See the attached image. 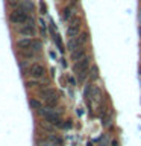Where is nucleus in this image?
I'll return each mask as SVG.
<instances>
[{"label":"nucleus","instance_id":"nucleus-20","mask_svg":"<svg viewBox=\"0 0 141 146\" xmlns=\"http://www.w3.org/2000/svg\"><path fill=\"white\" fill-rule=\"evenodd\" d=\"M21 53L24 58H34V52H30V50H21Z\"/></svg>","mask_w":141,"mask_h":146},{"label":"nucleus","instance_id":"nucleus-18","mask_svg":"<svg viewBox=\"0 0 141 146\" xmlns=\"http://www.w3.org/2000/svg\"><path fill=\"white\" fill-rule=\"evenodd\" d=\"M62 18H64V20H70V18H71V8L70 6L65 8L62 11Z\"/></svg>","mask_w":141,"mask_h":146},{"label":"nucleus","instance_id":"nucleus-12","mask_svg":"<svg viewBox=\"0 0 141 146\" xmlns=\"http://www.w3.org/2000/svg\"><path fill=\"white\" fill-rule=\"evenodd\" d=\"M56 94V91H55L53 88H49V90H43L41 91V96L44 98V100L47 99V98H52V96H55Z\"/></svg>","mask_w":141,"mask_h":146},{"label":"nucleus","instance_id":"nucleus-1","mask_svg":"<svg viewBox=\"0 0 141 146\" xmlns=\"http://www.w3.org/2000/svg\"><path fill=\"white\" fill-rule=\"evenodd\" d=\"M9 20H11L14 25H23V23H26L29 20V15H27V12L24 9H15V11L9 15Z\"/></svg>","mask_w":141,"mask_h":146},{"label":"nucleus","instance_id":"nucleus-15","mask_svg":"<svg viewBox=\"0 0 141 146\" xmlns=\"http://www.w3.org/2000/svg\"><path fill=\"white\" fill-rule=\"evenodd\" d=\"M41 47H43V43H41L40 40H34V43H32V52H38V50H41Z\"/></svg>","mask_w":141,"mask_h":146},{"label":"nucleus","instance_id":"nucleus-6","mask_svg":"<svg viewBox=\"0 0 141 146\" xmlns=\"http://www.w3.org/2000/svg\"><path fill=\"white\" fill-rule=\"evenodd\" d=\"M32 43H34V40L24 36V38H20L17 41V47L21 49V50H30L32 49Z\"/></svg>","mask_w":141,"mask_h":146},{"label":"nucleus","instance_id":"nucleus-3","mask_svg":"<svg viewBox=\"0 0 141 146\" xmlns=\"http://www.w3.org/2000/svg\"><path fill=\"white\" fill-rule=\"evenodd\" d=\"M88 67H90V59L85 56L84 59H80V61H77L74 64L73 70H74L76 75H80V73H86V72H88Z\"/></svg>","mask_w":141,"mask_h":146},{"label":"nucleus","instance_id":"nucleus-30","mask_svg":"<svg viewBox=\"0 0 141 146\" xmlns=\"http://www.w3.org/2000/svg\"><path fill=\"white\" fill-rule=\"evenodd\" d=\"M140 73H141V66H140Z\"/></svg>","mask_w":141,"mask_h":146},{"label":"nucleus","instance_id":"nucleus-17","mask_svg":"<svg viewBox=\"0 0 141 146\" xmlns=\"http://www.w3.org/2000/svg\"><path fill=\"white\" fill-rule=\"evenodd\" d=\"M91 81H96L99 78V68H97V66H93L91 67Z\"/></svg>","mask_w":141,"mask_h":146},{"label":"nucleus","instance_id":"nucleus-9","mask_svg":"<svg viewBox=\"0 0 141 146\" xmlns=\"http://www.w3.org/2000/svg\"><path fill=\"white\" fill-rule=\"evenodd\" d=\"M34 8H35V5H34L32 0H23V2H21V9H24L26 12L34 11Z\"/></svg>","mask_w":141,"mask_h":146},{"label":"nucleus","instance_id":"nucleus-5","mask_svg":"<svg viewBox=\"0 0 141 146\" xmlns=\"http://www.w3.org/2000/svg\"><path fill=\"white\" fill-rule=\"evenodd\" d=\"M18 32H20L21 35L27 36V38H29V36H32V35L35 34V25H34V20H32V18H29V20H27V25H24L23 27H20V29H18Z\"/></svg>","mask_w":141,"mask_h":146},{"label":"nucleus","instance_id":"nucleus-28","mask_svg":"<svg viewBox=\"0 0 141 146\" xmlns=\"http://www.w3.org/2000/svg\"><path fill=\"white\" fill-rule=\"evenodd\" d=\"M138 17H140V23H141V11H140V14H138Z\"/></svg>","mask_w":141,"mask_h":146},{"label":"nucleus","instance_id":"nucleus-31","mask_svg":"<svg viewBox=\"0 0 141 146\" xmlns=\"http://www.w3.org/2000/svg\"><path fill=\"white\" fill-rule=\"evenodd\" d=\"M140 2H141V0H140Z\"/></svg>","mask_w":141,"mask_h":146},{"label":"nucleus","instance_id":"nucleus-2","mask_svg":"<svg viewBox=\"0 0 141 146\" xmlns=\"http://www.w3.org/2000/svg\"><path fill=\"white\" fill-rule=\"evenodd\" d=\"M29 73H30L32 78L38 79V78H43L45 75V67L43 66V64H40V62H35V64H32V66H30Z\"/></svg>","mask_w":141,"mask_h":146},{"label":"nucleus","instance_id":"nucleus-24","mask_svg":"<svg viewBox=\"0 0 141 146\" xmlns=\"http://www.w3.org/2000/svg\"><path fill=\"white\" fill-rule=\"evenodd\" d=\"M68 82H70L71 85H76V79L73 76H68Z\"/></svg>","mask_w":141,"mask_h":146},{"label":"nucleus","instance_id":"nucleus-14","mask_svg":"<svg viewBox=\"0 0 141 146\" xmlns=\"http://www.w3.org/2000/svg\"><path fill=\"white\" fill-rule=\"evenodd\" d=\"M45 104H47V107H56V105H58V98H56V94L52 96V98H47V99H45Z\"/></svg>","mask_w":141,"mask_h":146},{"label":"nucleus","instance_id":"nucleus-19","mask_svg":"<svg viewBox=\"0 0 141 146\" xmlns=\"http://www.w3.org/2000/svg\"><path fill=\"white\" fill-rule=\"evenodd\" d=\"M77 40H79V44H80V46H82V44H85L86 41H88V34H86V32L80 34L79 36H77Z\"/></svg>","mask_w":141,"mask_h":146},{"label":"nucleus","instance_id":"nucleus-26","mask_svg":"<svg viewBox=\"0 0 141 146\" xmlns=\"http://www.w3.org/2000/svg\"><path fill=\"white\" fill-rule=\"evenodd\" d=\"M9 5L11 6H17V0H9Z\"/></svg>","mask_w":141,"mask_h":146},{"label":"nucleus","instance_id":"nucleus-8","mask_svg":"<svg viewBox=\"0 0 141 146\" xmlns=\"http://www.w3.org/2000/svg\"><path fill=\"white\" fill-rule=\"evenodd\" d=\"M67 47L73 52V50L79 49V47H82V46L79 44V40H77V36H74V38H70V41L67 43Z\"/></svg>","mask_w":141,"mask_h":146},{"label":"nucleus","instance_id":"nucleus-25","mask_svg":"<svg viewBox=\"0 0 141 146\" xmlns=\"http://www.w3.org/2000/svg\"><path fill=\"white\" fill-rule=\"evenodd\" d=\"M34 85H38V82H34V81L27 82V87H34Z\"/></svg>","mask_w":141,"mask_h":146},{"label":"nucleus","instance_id":"nucleus-13","mask_svg":"<svg viewBox=\"0 0 141 146\" xmlns=\"http://www.w3.org/2000/svg\"><path fill=\"white\" fill-rule=\"evenodd\" d=\"M29 105H30L34 110H38V111L43 108V105H41V102H40L38 99H30V100H29Z\"/></svg>","mask_w":141,"mask_h":146},{"label":"nucleus","instance_id":"nucleus-29","mask_svg":"<svg viewBox=\"0 0 141 146\" xmlns=\"http://www.w3.org/2000/svg\"><path fill=\"white\" fill-rule=\"evenodd\" d=\"M140 35H141V27H140Z\"/></svg>","mask_w":141,"mask_h":146},{"label":"nucleus","instance_id":"nucleus-7","mask_svg":"<svg viewBox=\"0 0 141 146\" xmlns=\"http://www.w3.org/2000/svg\"><path fill=\"white\" fill-rule=\"evenodd\" d=\"M85 58V49L84 47H79V49H76V50H73L71 52V59L73 61H80V59H84Z\"/></svg>","mask_w":141,"mask_h":146},{"label":"nucleus","instance_id":"nucleus-10","mask_svg":"<svg viewBox=\"0 0 141 146\" xmlns=\"http://www.w3.org/2000/svg\"><path fill=\"white\" fill-rule=\"evenodd\" d=\"M49 141L50 145H55V146H62V139H59L58 135H49Z\"/></svg>","mask_w":141,"mask_h":146},{"label":"nucleus","instance_id":"nucleus-4","mask_svg":"<svg viewBox=\"0 0 141 146\" xmlns=\"http://www.w3.org/2000/svg\"><path fill=\"white\" fill-rule=\"evenodd\" d=\"M79 31H80V21H79V18H74L67 27V35L70 36V38H74V36L79 34Z\"/></svg>","mask_w":141,"mask_h":146},{"label":"nucleus","instance_id":"nucleus-21","mask_svg":"<svg viewBox=\"0 0 141 146\" xmlns=\"http://www.w3.org/2000/svg\"><path fill=\"white\" fill-rule=\"evenodd\" d=\"M40 9H41V12H43V14L47 12V6H45L44 0H41V2H40Z\"/></svg>","mask_w":141,"mask_h":146},{"label":"nucleus","instance_id":"nucleus-11","mask_svg":"<svg viewBox=\"0 0 141 146\" xmlns=\"http://www.w3.org/2000/svg\"><path fill=\"white\" fill-rule=\"evenodd\" d=\"M91 98L94 100H99V98H100V88L99 87H96V85L91 87Z\"/></svg>","mask_w":141,"mask_h":146},{"label":"nucleus","instance_id":"nucleus-27","mask_svg":"<svg viewBox=\"0 0 141 146\" xmlns=\"http://www.w3.org/2000/svg\"><path fill=\"white\" fill-rule=\"evenodd\" d=\"M118 145V141L117 140H112V146H117Z\"/></svg>","mask_w":141,"mask_h":146},{"label":"nucleus","instance_id":"nucleus-16","mask_svg":"<svg viewBox=\"0 0 141 146\" xmlns=\"http://www.w3.org/2000/svg\"><path fill=\"white\" fill-rule=\"evenodd\" d=\"M53 40H55V43H56V46H58V49L61 50V52H64V44H62V41H61V38H59V35H56V34H53Z\"/></svg>","mask_w":141,"mask_h":146},{"label":"nucleus","instance_id":"nucleus-22","mask_svg":"<svg viewBox=\"0 0 141 146\" xmlns=\"http://www.w3.org/2000/svg\"><path fill=\"white\" fill-rule=\"evenodd\" d=\"M62 128H65V129L71 128V120H65V123H62Z\"/></svg>","mask_w":141,"mask_h":146},{"label":"nucleus","instance_id":"nucleus-23","mask_svg":"<svg viewBox=\"0 0 141 146\" xmlns=\"http://www.w3.org/2000/svg\"><path fill=\"white\" fill-rule=\"evenodd\" d=\"M40 25H41V32H43V34H45V23H44L43 20H40Z\"/></svg>","mask_w":141,"mask_h":146}]
</instances>
